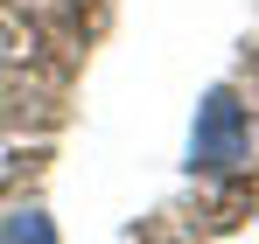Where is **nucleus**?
Wrapping results in <instances>:
<instances>
[{"label": "nucleus", "instance_id": "nucleus-2", "mask_svg": "<svg viewBox=\"0 0 259 244\" xmlns=\"http://www.w3.org/2000/svg\"><path fill=\"white\" fill-rule=\"evenodd\" d=\"M0 244H56V223H49L42 209H14L7 230H0Z\"/></svg>", "mask_w": 259, "mask_h": 244}, {"label": "nucleus", "instance_id": "nucleus-1", "mask_svg": "<svg viewBox=\"0 0 259 244\" xmlns=\"http://www.w3.org/2000/svg\"><path fill=\"white\" fill-rule=\"evenodd\" d=\"M245 161V105L231 91H210L196 105V126H189V167L203 174H224V167Z\"/></svg>", "mask_w": 259, "mask_h": 244}]
</instances>
